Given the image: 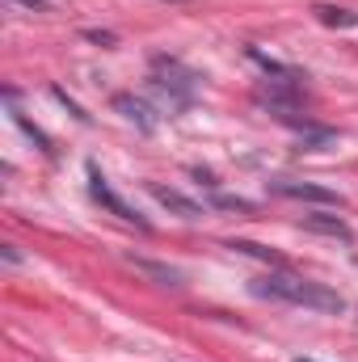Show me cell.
<instances>
[{"label":"cell","instance_id":"cell-1","mask_svg":"<svg viewBox=\"0 0 358 362\" xmlns=\"http://www.w3.org/2000/svg\"><path fill=\"white\" fill-rule=\"evenodd\" d=\"M253 295H266V299H282V303H299V308H312V312H346V299L337 291H329L325 282H312V278H299V274L274 270L266 278L253 282Z\"/></svg>","mask_w":358,"mask_h":362},{"label":"cell","instance_id":"cell-2","mask_svg":"<svg viewBox=\"0 0 358 362\" xmlns=\"http://www.w3.org/2000/svg\"><path fill=\"white\" fill-rule=\"evenodd\" d=\"M152 81H156V89L169 93V101H178V105H190L194 101V72H185L178 59H165V55H156L152 59Z\"/></svg>","mask_w":358,"mask_h":362},{"label":"cell","instance_id":"cell-3","mask_svg":"<svg viewBox=\"0 0 358 362\" xmlns=\"http://www.w3.org/2000/svg\"><path fill=\"white\" fill-rule=\"evenodd\" d=\"M89 194L101 202V206H105V211H110V215H118L122 223H135L139 232H148V219H144L135 206H127V202H122V198L110 189V181L101 177V169H97V165H89Z\"/></svg>","mask_w":358,"mask_h":362},{"label":"cell","instance_id":"cell-4","mask_svg":"<svg viewBox=\"0 0 358 362\" xmlns=\"http://www.w3.org/2000/svg\"><path fill=\"white\" fill-rule=\"evenodd\" d=\"M274 194L282 198H299V202H325V206H342V194H333L329 185H316V181H291V177H278L270 181Z\"/></svg>","mask_w":358,"mask_h":362},{"label":"cell","instance_id":"cell-5","mask_svg":"<svg viewBox=\"0 0 358 362\" xmlns=\"http://www.w3.org/2000/svg\"><path fill=\"white\" fill-rule=\"evenodd\" d=\"M114 110H118L127 122H135L139 131H156V114H152L148 101H139V97H131V93H118V97H114Z\"/></svg>","mask_w":358,"mask_h":362},{"label":"cell","instance_id":"cell-6","mask_svg":"<svg viewBox=\"0 0 358 362\" xmlns=\"http://www.w3.org/2000/svg\"><path fill=\"white\" fill-rule=\"evenodd\" d=\"M148 189H152V198H156L161 206H169V211H178L181 219H198V215H202V206H198L194 198H185V194H178V189H169V185H161V181H152Z\"/></svg>","mask_w":358,"mask_h":362},{"label":"cell","instance_id":"cell-7","mask_svg":"<svg viewBox=\"0 0 358 362\" xmlns=\"http://www.w3.org/2000/svg\"><path fill=\"white\" fill-rule=\"evenodd\" d=\"M299 223H304L308 232H321V236H333V240H354L350 223H346V219H337V215H304Z\"/></svg>","mask_w":358,"mask_h":362},{"label":"cell","instance_id":"cell-8","mask_svg":"<svg viewBox=\"0 0 358 362\" xmlns=\"http://www.w3.org/2000/svg\"><path fill=\"white\" fill-rule=\"evenodd\" d=\"M228 249H236V253H245V257H258V262H270V266H282V257L266 249V245H253V240H228Z\"/></svg>","mask_w":358,"mask_h":362},{"label":"cell","instance_id":"cell-9","mask_svg":"<svg viewBox=\"0 0 358 362\" xmlns=\"http://www.w3.org/2000/svg\"><path fill=\"white\" fill-rule=\"evenodd\" d=\"M131 262H135V270H144V274H152V278H161L165 286H181V274L169 270V266H156V262H144V257H131Z\"/></svg>","mask_w":358,"mask_h":362},{"label":"cell","instance_id":"cell-10","mask_svg":"<svg viewBox=\"0 0 358 362\" xmlns=\"http://www.w3.org/2000/svg\"><path fill=\"white\" fill-rule=\"evenodd\" d=\"M13 122H17V127H21V131H25V135H30V139H34V144H38V148H42L47 156H55V148H51V139H47V135H42V131H38L34 122H25V114H21V110H13Z\"/></svg>","mask_w":358,"mask_h":362},{"label":"cell","instance_id":"cell-11","mask_svg":"<svg viewBox=\"0 0 358 362\" xmlns=\"http://www.w3.org/2000/svg\"><path fill=\"white\" fill-rule=\"evenodd\" d=\"M316 17H321L325 25H354V21H358L354 13H346V8H333V4H321V8H316Z\"/></svg>","mask_w":358,"mask_h":362},{"label":"cell","instance_id":"cell-12","mask_svg":"<svg viewBox=\"0 0 358 362\" xmlns=\"http://www.w3.org/2000/svg\"><path fill=\"white\" fill-rule=\"evenodd\" d=\"M13 4H21L30 13H51V0H13Z\"/></svg>","mask_w":358,"mask_h":362},{"label":"cell","instance_id":"cell-13","mask_svg":"<svg viewBox=\"0 0 358 362\" xmlns=\"http://www.w3.org/2000/svg\"><path fill=\"white\" fill-rule=\"evenodd\" d=\"M299 362H316V358H299Z\"/></svg>","mask_w":358,"mask_h":362}]
</instances>
